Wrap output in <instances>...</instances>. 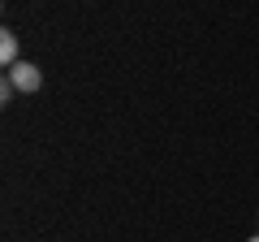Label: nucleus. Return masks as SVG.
Here are the masks:
<instances>
[{"label": "nucleus", "mask_w": 259, "mask_h": 242, "mask_svg": "<svg viewBox=\"0 0 259 242\" xmlns=\"http://www.w3.org/2000/svg\"><path fill=\"white\" fill-rule=\"evenodd\" d=\"M5 74H9V83L18 87L22 95H30V91L44 87V74H39V65H30V61H18V65H9Z\"/></svg>", "instance_id": "f257e3e1"}, {"label": "nucleus", "mask_w": 259, "mask_h": 242, "mask_svg": "<svg viewBox=\"0 0 259 242\" xmlns=\"http://www.w3.org/2000/svg\"><path fill=\"white\" fill-rule=\"evenodd\" d=\"M22 56H18V35L13 30H0V65L9 69V65H18Z\"/></svg>", "instance_id": "f03ea898"}, {"label": "nucleus", "mask_w": 259, "mask_h": 242, "mask_svg": "<svg viewBox=\"0 0 259 242\" xmlns=\"http://www.w3.org/2000/svg\"><path fill=\"white\" fill-rule=\"evenodd\" d=\"M13 91H18V87L9 83V74H5V83H0V104H9L13 100Z\"/></svg>", "instance_id": "7ed1b4c3"}, {"label": "nucleus", "mask_w": 259, "mask_h": 242, "mask_svg": "<svg viewBox=\"0 0 259 242\" xmlns=\"http://www.w3.org/2000/svg\"><path fill=\"white\" fill-rule=\"evenodd\" d=\"M250 242H259V233H255V238H250Z\"/></svg>", "instance_id": "20e7f679"}]
</instances>
